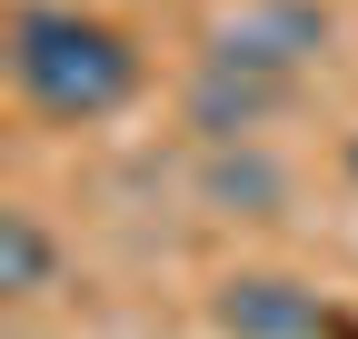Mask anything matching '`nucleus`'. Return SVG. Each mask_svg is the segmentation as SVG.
<instances>
[{"mask_svg": "<svg viewBox=\"0 0 358 339\" xmlns=\"http://www.w3.org/2000/svg\"><path fill=\"white\" fill-rule=\"evenodd\" d=\"M10 80L40 120H110L129 90H140V50H129V30L90 20V11H50V0H30L10 20Z\"/></svg>", "mask_w": 358, "mask_h": 339, "instance_id": "obj_1", "label": "nucleus"}, {"mask_svg": "<svg viewBox=\"0 0 358 339\" xmlns=\"http://www.w3.org/2000/svg\"><path fill=\"white\" fill-rule=\"evenodd\" d=\"M319 50H329V11H308V0H239L209 40V60H249L268 80H299Z\"/></svg>", "mask_w": 358, "mask_h": 339, "instance_id": "obj_2", "label": "nucleus"}, {"mask_svg": "<svg viewBox=\"0 0 358 339\" xmlns=\"http://www.w3.org/2000/svg\"><path fill=\"white\" fill-rule=\"evenodd\" d=\"M209 319L229 329V339H329L338 329L329 300L308 279H289V270H229L219 300H209Z\"/></svg>", "mask_w": 358, "mask_h": 339, "instance_id": "obj_3", "label": "nucleus"}, {"mask_svg": "<svg viewBox=\"0 0 358 339\" xmlns=\"http://www.w3.org/2000/svg\"><path fill=\"white\" fill-rule=\"evenodd\" d=\"M279 100H289V80H268V70H249V60H199V80H189V130H199L209 150H239L249 130H268Z\"/></svg>", "mask_w": 358, "mask_h": 339, "instance_id": "obj_4", "label": "nucleus"}, {"mask_svg": "<svg viewBox=\"0 0 358 339\" xmlns=\"http://www.w3.org/2000/svg\"><path fill=\"white\" fill-rule=\"evenodd\" d=\"M50 279H60V240L30 209H0V300H40Z\"/></svg>", "mask_w": 358, "mask_h": 339, "instance_id": "obj_5", "label": "nucleus"}, {"mask_svg": "<svg viewBox=\"0 0 358 339\" xmlns=\"http://www.w3.org/2000/svg\"><path fill=\"white\" fill-rule=\"evenodd\" d=\"M199 190H209L219 209H268V200H279V170H268L259 150H219V160L199 170Z\"/></svg>", "mask_w": 358, "mask_h": 339, "instance_id": "obj_6", "label": "nucleus"}, {"mask_svg": "<svg viewBox=\"0 0 358 339\" xmlns=\"http://www.w3.org/2000/svg\"><path fill=\"white\" fill-rule=\"evenodd\" d=\"M338 160H348V180H358V130H348V150H338Z\"/></svg>", "mask_w": 358, "mask_h": 339, "instance_id": "obj_7", "label": "nucleus"}]
</instances>
